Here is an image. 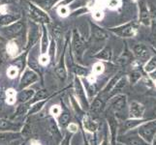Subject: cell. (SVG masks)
Returning a JSON list of instances; mask_svg holds the SVG:
<instances>
[{
	"label": "cell",
	"instance_id": "obj_1",
	"mask_svg": "<svg viewBox=\"0 0 156 145\" xmlns=\"http://www.w3.org/2000/svg\"><path fill=\"white\" fill-rule=\"evenodd\" d=\"M137 133L144 141L151 144L153 136L156 133V119L148 120L143 123L141 126L137 128Z\"/></svg>",
	"mask_w": 156,
	"mask_h": 145
},
{
	"label": "cell",
	"instance_id": "obj_2",
	"mask_svg": "<svg viewBox=\"0 0 156 145\" xmlns=\"http://www.w3.org/2000/svg\"><path fill=\"white\" fill-rule=\"evenodd\" d=\"M127 106V97L124 94H118L114 96L110 102V109L116 115H121Z\"/></svg>",
	"mask_w": 156,
	"mask_h": 145
},
{
	"label": "cell",
	"instance_id": "obj_3",
	"mask_svg": "<svg viewBox=\"0 0 156 145\" xmlns=\"http://www.w3.org/2000/svg\"><path fill=\"white\" fill-rule=\"evenodd\" d=\"M129 117L132 119H143L146 111V106L138 101H131L129 104Z\"/></svg>",
	"mask_w": 156,
	"mask_h": 145
},
{
	"label": "cell",
	"instance_id": "obj_4",
	"mask_svg": "<svg viewBox=\"0 0 156 145\" xmlns=\"http://www.w3.org/2000/svg\"><path fill=\"white\" fill-rule=\"evenodd\" d=\"M124 145H151L144 141V139L138 135V133H131L121 136L118 139Z\"/></svg>",
	"mask_w": 156,
	"mask_h": 145
},
{
	"label": "cell",
	"instance_id": "obj_5",
	"mask_svg": "<svg viewBox=\"0 0 156 145\" xmlns=\"http://www.w3.org/2000/svg\"><path fill=\"white\" fill-rule=\"evenodd\" d=\"M29 10H30V16L34 20L40 21V22H50V18L48 17V15L45 14L42 10L36 8L34 5L30 4Z\"/></svg>",
	"mask_w": 156,
	"mask_h": 145
},
{
	"label": "cell",
	"instance_id": "obj_6",
	"mask_svg": "<svg viewBox=\"0 0 156 145\" xmlns=\"http://www.w3.org/2000/svg\"><path fill=\"white\" fill-rule=\"evenodd\" d=\"M134 53L138 59L141 61H146L149 57V50L148 47L144 44H138L134 47Z\"/></svg>",
	"mask_w": 156,
	"mask_h": 145
},
{
	"label": "cell",
	"instance_id": "obj_7",
	"mask_svg": "<svg viewBox=\"0 0 156 145\" xmlns=\"http://www.w3.org/2000/svg\"><path fill=\"white\" fill-rule=\"evenodd\" d=\"M23 27H24V24L23 21H18V22H16L15 24L9 26L7 28H5L4 32H5V34L10 37H16L23 32Z\"/></svg>",
	"mask_w": 156,
	"mask_h": 145
},
{
	"label": "cell",
	"instance_id": "obj_8",
	"mask_svg": "<svg viewBox=\"0 0 156 145\" xmlns=\"http://www.w3.org/2000/svg\"><path fill=\"white\" fill-rule=\"evenodd\" d=\"M73 47H74V50L76 52L77 56H80L83 51L84 48V43L83 40L82 39V37L80 36V34L75 30L74 31V41H73Z\"/></svg>",
	"mask_w": 156,
	"mask_h": 145
},
{
	"label": "cell",
	"instance_id": "obj_9",
	"mask_svg": "<svg viewBox=\"0 0 156 145\" xmlns=\"http://www.w3.org/2000/svg\"><path fill=\"white\" fill-rule=\"evenodd\" d=\"M126 86H127V79L124 77H121L119 79L117 80V82L115 83L114 88L112 89V91L110 92V94L108 97H114L115 95L121 94V92L122 91H124Z\"/></svg>",
	"mask_w": 156,
	"mask_h": 145
},
{
	"label": "cell",
	"instance_id": "obj_10",
	"mask_svg": "<svg viewBox=\"0 0 156 145\" xmlns=\"http://www.w3.org/2000/svg\"><path fill=\"white\" fill-rule=\"evenodd\" d=\"M37 74L31 71H27L25 72L23 77L21 78V80H20V88L23 89L26 86H28L30 83H33L34 81L37 80Z\"/></svg>",
	"mask_w": 156,
	"mask_h": 145
},
{
	"label": "cell",
	"instance_id": "obj_11",
	"mask_svg": "<svg viewBox=\"0 0 156 145\" xmlns=\"http://www.w3.org/2000/svg\"><path fill=\"white\" fill-rule=\"evenodd\" d=\"M49 130L51 133V136H53V138L55 139L56 143H59L62 140V136H61V133L60 131L58 130V127L56 125L55 121L53 119H49Z\"/></svg>",
	"mask_w": 156,
	"mask_h": 145
},
{
	"label": "cell",
	"instance_id": "obj_12",
	"mask_svg": "<svg viewBox=\"0 0 156 145\" xmlns=\"http://www.w3.org/2000/svg\"><path fill=\"white\" fill-rule=\"evenodd\" d=\"M147 120L144 119H132V118H129L127 119L124 124H123V128L125 129V132H128V131H132L134 129H137L139 126H141L143 123H144Z\"/></svg>",
	"mask_w": 156,
	"mask_h": 145
},
{
	"label": "cell",
	"instance_id": "obj_13",
	"mask_svg": "<svg viewBox=\"0 0 156 145\" xmlns=\"http://www.w3.org/2000/svg\"><path fill=\"white\" fill-rule=\"evenodd\" d=\"M108 122H109V127L111 130V135H112V138L114 143L115 142L116 139V132H117V120L115 116H109L108 117Z\"/></svg>",
	"mask_w": 156,
	"mask_h": 145
},
{
	"label": "cell",
	"instance_id": "obj_14",
	"mask_svg": "<svg viewBox=\"0 0 156 145\" xmlns=\"http://www.w3.org/2000/svg\"><path fill=\"white\" fill-rule=\"evenodd\" d=\"M20 133H0V143H4L7 141H13L15 139L20 138Z\"/></svg>",
	"mask_w": 156,
	"mask_h": 145
},
{
	"label": "cell",
	"instance_id": "obj_15",
	"mask_svg": "<svg viewBox=\"0 0 156 145\" xmlns=\"http://www.w3.org/2000/svg\"><path fill=\"white\" fill-rule=\"evenodd\" d=\"M135 32H136V26H134L133 24H128L125 27L117 30V33L123 37H131L135 34Z\"/></svg>",
	"mask_w": 156,
	"mask_h": 145
},
{
	"label": "cell",
	"instance_id": "obj_16",
	"mask_svg": "<svg viewBox=\"0 0 156 145\" xmlns=\"http://www.w3.org/2000/svg\"><path fill=\"white\" fill-rule=\"evenodd\" d=\"M75 86H76V93L78 95V97L83 101V103L87 105V98H85V94H84V91H83V88L82 86V84H80V79L76 78L75 80Z\"/></svg>",
	"mask_w": 156,
	"mask_h": 145
},
{
	"label": "cell",
	"instance_id": "obj_17",
	"mask_svg": "<svg viewBox=\"0 0 156 145\" xmlns=\"http://www.w3.org/2000/svg\"><path fill=\"white\" fill-rule=\"evenodd\" d=\"M104 106V100L102 98H96L92 105H91V107H90V110L91 112H93V113H98L99 111L102 110Z\"/></svg>",
	"mask_w": 156,
	"mask_h": 145
},
{
	"label": "cell",
	"instance_id": "obj_18",
	"mask_svg": "<svg viewBox=\"0 0 156 145\" xmlns=\"http://www.w3.org/2000/svg\"><path fill=\"white\" fill-rule=\"evenodd\" d=\"M92 35L93 37L98 41H102V40H105L107 39V33L104 31L100 29L99 27H97V26H92Z\"/></svg>",
	"mask_w": 156,
	"mask_h": 145
},
{
	"label": "cell",
	"instance_id": "obj_19",
	"mask_svg": "<svg viewBox=\"0 0 156 145\" xmlns=\"http://www.w3.org/2000/svg\"><path fill=\"white\" fill-rule=\"evenodd\" d=\"M34 96V91L33 90H23L18 95V99L20 103H25L26 101H28Z\"/></svg>",
	"mask_w": 156,
	"mask_h": 145
},
{
	"label": "cell",
	"instance_id": "obj_20",
	"mask_svg": "<svg viewBox=\"0 0 156 145\" xmlns=\"http://www.w3.org/2000/svg\"><path fill=\"white\" fill-rule=\"evenodd\" d=\"M121 77H120V74H116V76L115 78H112L111 79V81L109 82V84H107V86L104 88V90L102 91V95H108L109 96L110 92L112 91V89L114 88V86L115 85V83L117 82V80L119 79Z\"/></svg>",
	"mask_w": 156,
	"mask_h": 145
},
{
	"label": "cell",
	"instance_id": "obj_21",
	"mask_svg": "<svg viewBox=\"0 0 156 145\" xmlns=\"http://www.w3.org/2000/svg\"><path fill=\"white\" fill-rule=\"evenodd\" d=\"M20 16H14V15H4L0 17V25H8L12 23L13 21L18 19Z\"/></svg>",
	"mask_w": 156,
	"mask_h": 145
},
{
	"label": "cell",
	"instance_id": "obj_22",
	"mask_svg": "<svg viewBox=\"0 0 156 145\" xmlns=\"http://www.w3.org/2000/svg\"><path fill=\"white\" fill-rule=\"evenodd\" d=\"M83 126L87 131H89L91 133H93L97 130V124H96L94 121L91 120L89 117L83 118Z\"/></svg>",
	"mask_w": 156,
	"mask_h": 145
},
{
	"label": "cell",
	"instance_id": "obj_23",
	"mask_svg": "<svg viewBox=\"0 0 156 145\" xmlns=\"http://www.w3.org/2000/svg\"><path fill=\"white\" fill-rule=\"evenodd\" d=\"M96 58L98 59H102V60H111L112 58V50L110 47H105L104 50H102L97 55H96Z\"/></svg>",
	"mask_w": 156,
	"mask_h": 145
},
{
	"label": "cell",
	"instance_id": "obj_24",
	"mask_svg": "<svg viewBox=\"0 0 156 145\" xmlns=\"http://www.w3.org/2000/svg\"><path fill=\"white\" fill-rule=\"evenodd\" d=\"M56 1H58V0H36V2L39 4V6H41L45 10H50Z\"/></svg>",
	"mask_w": 156,
	"mask_h": 145
},
{
	"label": "cell",
	"instance_id": "obj_25",
	"mask_svg": "<svg viewBox=\"0 0 156 145\" xmlns=\"http://www.w3.org/2000/svg\"><path fill=\"white\" fill-rule=\"evenodd\" d=\"M48 95H49V93H48L47 90H40L38 91L36 94H34L33 96V99H32L31 103H34V102H37V101H42V100H45Z\"/></svg>",
	"mask_w": 156,
	"mask_h": 145
},
{
	"label": "cell",
	"instance_id": "obj_26",
	"mask_svg": "<svg viewBox=\"0 0 156 145\" xmlns=\"http://www.w3.org/2000/svg\"><path fill=\"white\" fill-rule=\"evenodd\" d=\"M55 73L58 76V78L60 79H65L66 78V70L63 66V59H61L60 65H59L56 69H55Z\"/></svg>",
	"mask_w": 156,
	"mask_h": 145
},
{
	"label": "cell",
	"instance_id": "obj_27",
	"mask_svg": "<svg viewBox=\"0 0 156 145\" xmlns=\"http://www.w3.org/2000/svg\"><path fill=\"white\" fill-rule=\"evenodd\" d=\"M47 101H48V99H45V100L40 101V102H38V103L34 104V105L31 107V109L29 110L28 113H29V114H34V113H36V112H38V111L42 109V106L46 104V102H47Z\"/></svg>",
	"mask_w": 156,
	"mask_h": 145
},
{
	"label": "cell",
	"instance_id": "obj_28",
	"mask_svg": "<svg viewBox=\"0 0 156 145\" xmlns=\"http://www.w3.org/2000/svg\"><path fill=\"white\" fill-rule=\"evenodd\" d=\"M144 70L147 72V73H151L154 70H156V57H152L150 60L147 63L146 67H144Z\"/></svg>",
	"mask_w": 156,
	"mask_h": 145
},
{
	"label": "cell",
	"instance_id": "obj_29",
	"mask_svg": "<svg viewBox=\"0 0 156 145\" xmlns=\"http://www.w3.org/2000/svg\"><path fill=\"white\" fill-rule=\"evenodd\" d=\"M15 127L16 125L14 123L10 122L8 120H5V119H0V129H1V130H9V129H13Z\"/></svg>",
	"mask_w": 156,
	"mask_h": 145
},
{
	"label": "cell",
	"instance_id": "obj_30",
	"mask_svg": "<svg viewBox=\"0 0 156 145\" xmlns=\"http://www.w3.org/2000/svg\"><path fill=\"white\" fill-rule=\"evenodd\" d=\"M38 31H37V28L35 27L34 29H31V33H30V37H29V40H28V44H27V47H29L30 45L34 44V43L37 41L38 39Z\"/></svg>",
	"mask_w": 156,
	"mask_h": 145
},
{
	"label": "cell",
	"instance_id": "obj_31",
	"mask_svg": "<svg viewBox=\"0 0 156 145\" xmlns=\"http://www.w3.org/2000/svg\"><path fill=\"white\" fill-rule=\"evenodd\" d=\"M143 9H142V15H141V19H142V21L146 24V25H148L149 24V15H148V12L147 10H146L144 8V6H142Z\"/></svg>",
	"mask_w": 156,
	"mask_h": 145
},
{
	"label": "cell",
	"instance_id": "obj_32",
	"mask_svg": "<svg viewBox=\"0 0 156 145\" xmlns=\"http://www.w3.org/2000/svg\"><path fill=\"white\" fill-rule=\"evenodd\" d=\"M48 48V36L46 28L44 27V32H43V40H42V53H45Z\"/></svg>",
	"mask_w": 156,
	"mask_h": 145
},
{
	"label": "cell",
	"instance_id": "obj_33",
	"mask_svg": "<svg viewBox=\"0 0 156 145\" xmlns=\"http://www.w3.org/2000/svg\"><path fill=\"white\" fill-rule=\"evenodd\" d=\"M21 135H23V137L25 138H28L31 136V126L29 123H26L23 127V130L21 132Z\"/></svg>",
	"mask_w": 156,
	"mask_h": 145
},
{
	"label": "cell",
	"instance_id": "obj_34",
	"mask_svg": "<svg viewBox=\"0 0 156 145\" xmlns=\"http://www.w3.org/2000/svg\"><path fill=\"white\" fill-rule=\"evenodd\" d=\"M141 76L142 74H140L139 72H133L130 74V76H129V79H130V82L132 84H135L138 80L141 78Z\"/></svg>",
	"mask_w": 156,
	"mask_h": 145
},
{
	"label": "cell",
	"instance_id": "obj_35",
	"mask_svg": "<svg viewBox=\"0 0 156 145\" xmlns=\"http://www.w3.org/2000/svg\"><path fill=\"white\" fill-rule=\"evenodd\" d=\"M75 73H76L78 76H87L88 74V71H87V69H85L83 67L76 66L75 67Z\"/></svg>",
	"mask_w": 156,
	"mask_h": 145
},
{
	"label": "cell",
	"instance_id": "obj_36",
	"mask_svg": "<svg viewBox=\"0 0 156 145\" xmlns=\"http://www.w3.org/2000/svg\"><path fill=\"white\" fill-rule=\"evenodd\" d=\"M70 118H71V116H70L69 113H67V112L63 113L60 117V124L62 126H66L70 121Z\"/></svg>",
	"mask_w": 156,
	"mask_h": 145
},
{
	"label": "cell",
	"instance_id": "obj_37",
	"mask_svg": "<svg viewBox=\"0 0 156 145\" xmlns=\"http://www.w3.org/2000/svg\"><path fill=\"white\" fill-rule=\"evenodd\" d=\"M27 109H28V106L26 105H19L18 109H17V111H16V116L24 114L25 112L27 111Z\"/></svg>",
	"mask_w": 156,
	"mask_h": 145
},
{
	"label": "cell",
	"instance_id": "obj_38",
	"mask_svg": "<svg viewBox=\"0 0 156 145\" xmlns=\"http://www.w3.org/2000/svg\"><path fill=\"white\" fill-rule=\"evenodd\" d=\"M93 70H94V72H95V73L100 74V73L103 72V70H104V66L102 65L101 63H97V64H95V65H94V68H93Z\"/></svg>",
	"mask_w": 156,
	"mask_h": 145
},
{
	"label": "cell",
	"instance_id": "obj_39",
	"mask_svg": "<svg viewBox=\"0 0 156 145\" xmlns=\"http://www.w3.org/2000/svg\"><path fill=\"white\" fill-rule=\"evenodd\" d=\"M58 13L60 16H62V17H65V16L68 15V9L66 7H64V6H61L60 8L58 9Z\"/></svg>",
	"mask_w": 156,
	"mask_h": 145
},
{
	"label": "cell",
	"instance_id": "obj_40",
	"mask_svg": "<svg viewBox=\"0 0 156 145\" xmlns=\"http://www.w3.org/2000/svg\"><path fill=\"white\" fill-rule=\"evenodd\" d=\"M8 74L11 77V78H14L16 74H17V70H16L15 68H11L9 71H8Z\"/></svg>",
	"mask_w": 156,
	"mask_h": 145
},
{
	"label": "cell",
	"instance_id": "obj_41",
	"mask_svg": "<svg viewBox=\"0 0 156 145\" xmlns=\"http://www.w3.org/2000/svg\"><path fill=\"white\" fill-rule=\"evenodd\" d=\"M117 4H118L117 0H110L109 1V5L111 7H115V6H117Z\"/></svg>",
	"mask_w": 156,
	"mask_h": 145
},
{
	"label": "cell",
	"instance_id": "obj_42",
	"mask_svg": "<svg viewBox=\"0 0 156 145\" xmlns=\"http://www.w3.org/2000/svg\"><path fill=\"white\" fill-rule=\"evenodd\" d=\"M5 62V57H4V54L2 51H0V66H2Z\"/></svg>",
	"mask_w": 156,
	"mask_h": 145
},
{
	"label": "cell",
	"instance_id": "obj_43",
	"mask_svg": "<svg viewBox=\"0 0 156 145\" xmlns=\"http://www.w3.org/2000/svg\"><path fill=\"white\" fill-rule=\"evenodd\" d=\"M69 142H70V136H67L65 137V139H64V140H62L61 145H69Z\"/></svg>",
	"mask_w": 156,
	"mask_h": 145
},
{
	"label": "cell",
	"instance_id": "obj_44",
	"mask_svg": "<svg viewBox=\"0 0 156 145\" xmlns=\"http://www.w3.org/2000/svg\"><path fill=\"white\" fill-rule=\"evenodd\" d=\"M69 129H70V130H71L72 132H76V131L78 130L77 126H76V125H74V124H70V126H69Z\"/></svg>",
	"mask_w": 156,
	"mask_h": 145
},
{
	"label": "cell",
	"instance_id": "obj_45",
	"mask_svg": "<svg viewBox=\"0 0 156 145\" xmlns=\"http://www.w3.org/2000/svg\"><path fill=\"white\" fill-rule=\"evenodd\" d=\"M94 18H95L96 19H100L102 18V13H101V12H96V13L94 14Z\"/></svg>",
	"mask_w": 156,
	"mask_h": 145
},
{
	"label": "cell",
	"instance_id": "obj_46",
	"mask_svg": "<svg viewBox=\"0 0 156 145\" xmlns=\"http://www.w3.org/2000/svg\"><path fill=\"white\" fill-rule=\"evenodd\" d=\"M150 78L156 80V70H154V71H152L151 73H150Z\"/></svg>",
	"mask_w": 156,
	"mask_h": 145
},
{
	"label": "cell",
	"instance_id": "obj_47",
	"mask_svg": "<svg viewBox=\"0 0 156 145\" xmlns=\"http://www.w3.org/2000/svg\"><path fill=\"white\" fill-rule=\"evenodd\" d=\"M51 111H52V113H58L59 112V109L57 106H55V107H52V109H51Z\"/></svg>",
	"mask_w": 156,
	"mask_h": 145
},
{
	"label": "cell",
	"instance_id": "obj_48",
	"mask_svg": "<svg viewBox=\"0 0 156 145\" xmlns=\"http://www.w3.org/2000/svg\"><path fill=\"white\" fill-rule=\"evenodd\" d=\"M41 62L42 63H47L48 62V57H46V56H42V58H41Z\"/></svg>",
	"mask_w": 156,
	"mask_h": 145
},
{
	"label": "cell",
	"instance_id": "obj_49",
	"mask_svg": "<svg viewBox=\"0 0 156 145\" xmlns=\"http://www.w3.org/2000/svg\"><path fill=\"white\" fill-rule=\"evenodd\" d=\"M151 145H156V133L153 136V139H152V142H151Z\"/></svg>",
	"mask_w": 156,
	"mask_h": 145
},
{
	"label": "cell",
	"instance_id": "obj_50",
	"mask_svg": "<svg viewBox=\"0 0 156 145\" xmlns=\"http://www.w3.org/2000/svg\"><path fill=\"white\" fill-rule=\"evenodd\" d=\"M101 145H108V140H107V138H105V139H104L103 142L101 143Z\"/></svg>",
	"mask_w": 156,
	"mask_h": 145
},
{
	"label": "cell",
	"instance_id": "obj_51",
	"mask_svg": "<svg viewBox=\"0 0 156 145\" xmlns=\"http://www.w3.org/2000/svg\"><path fill=\"white\" fill-rule=\"evenodd\" d=\"M1 1H5V2H10V1H12V0H1Z\"/></svg>",
	"mask_w": 156,
	"mask_h": 145
},
{
	"label": "cell",
	"instance_id": "obj_52",
	"mask_svg": "<svg viewBox=\"0 0 156 145\" xmlns=\"http://www.w3.org/2000/svg\"><path fill=\"white\" fill-rule=\"evenodd\" d=\"M84 145H89V144H88V142H87V141H85V142H84Z\"/></svg>",
	"mask_w": 156,
	"mask_h": 145
},
{
	"label": "cell",
	"instance_id": "obj_53",
	"mask_svg": "<svg viewBox=\"0 0 156 145\" xmlns=\"http://www.w3.org/2000/svg\"><path fill=\"white\" fill-rule=\"evenodd\" d=\"M155 85H156V80H155Z\"/></svg>",
	"mask_w": 156,
	"mask_h": 145
}]
</instances>
